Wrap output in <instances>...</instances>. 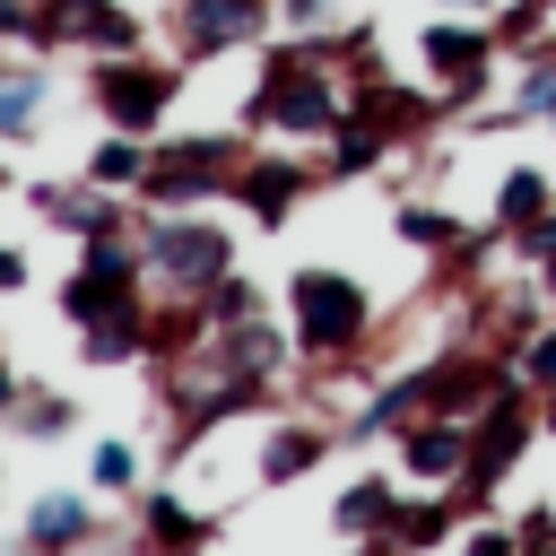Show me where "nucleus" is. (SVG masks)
I'll return each instance as SVG.
<instances>
[{
	"label": "nucleus",
	"instance_id": "1",
	"mask_svg": "<svg viewBox=\"0 0 556 556\" xmlns=\"http://www.w3.org/2000/svg\"><path fill=\"white\" fill-rule=\"evenodd\" d=\"M61 313L78 321V356L87 365H130L148 356V252L130 235H87L78 269L61 287Z\"/></svg>",
	"mask_w": 556,
	"mask_h": 556
},
{
	"label": "nucleus",
	"instance_id": "2",
	"mask_svg": "<svg viewBox=\"0 0 556 556\" xmlns=\"http://www.w3.org/2000/svg\"><path fill=\"white\" fill-rule=\"evenodd\" d=\"M339 113H348V96H339V78H330V52L304 43V35L278 43V52L261 61L252 96H243V122L269 130V139H330Z\"/></svg>",
	"mask_w": 556,
	"mask_h": 556
},
{
	"label": "nucleus",
	"instance_id": "3",
	"mask_svg": "<svg viewBox=\"0 0 556 556\" xmlns=\"http://www.w3.org/2000/svg\"><path fill=\"white\" fill-rule=\"evenodd\" d=\"M365 330H374V295L348 278V269H295L287 278V339H295V356H313V365H348L356 348H365Z\"/></svg>",
	"mask_w": 556,
	"mask_h": 556
},
{
	"label": "nucleus",
	"instance_id": "4",
	"mask_svg": "<svg viewBox=\"0 0 556 556\" xmlns=\"http://www.w3.org/2000/svg\"><path fill=\"white\" fill-rule=\"evenodd\" d=\"M243 139L235 130H191V139H148V174H139V200L165 217V208H208L235 191L243 174Z\"/></svg>",
	"mask_w": 556,
	"mask_h": 556
},
{
	"label": "nucleus",
	"instance_id": "5",
	"mask_svg": "<svg viewBox=\"0 0 556 556\" xmlns=\"http://www.w3.org/2000/svg\"><path fill=\"white\" fill-rule=\"evenodd\" d=\"M139 252H148V278H165V287L191 295V304H200L217 278H235V235H226L217 217H200V208H165V217H148Z\"/></svg>",
	"mask_w": 556,
	"mask_h": 556
},
{
	"label": "nucleus",
	"instance_id": "6",
	"mask_svg": "<svg viewBox=\"0 0 556 556\" xmlns=\"http://www.w3.org/2000/svg\"><path fill=\"white\" fill-rule=\"evenodd\" d=\"M87 96H96L104 130L156 139V122H165V113H174V96H182V70H174V61H148V52H104V61H96V78H87Z\"/></svg>",
	"mask_w": 556,
	"mask_h": 556
},
{
	"label": "nucleus",
	"instance_id": "7",
	"mask_svg": "<svg viewBox=\"0 0 556 556\" xmlns=\"http://www.w3.org/2000/svg\"><path fill=\"white\" fill-rule=\"evenodd\" d=\"M521 443H530V391H521V382H504V391L469 417V460H460V478H452L443 495H452L460 513H478V504L504 486V469L521 460Z\"/></svg>",
	"mask_w": 556,
	"mask_h": 556
},
{
	"label": "nucleus",
	"instance_id": "8",
	"mask_svg": "<svg viewBox=\"0 0 556 556\" xmlns=\"http://www.w3.org/2000/svg\"><path fill=\"white\" fill-rule=\"evenodd\" d=\"M139 35H148V26H139L122 0H35V26H26L35 52H87V61L139 52Z\"/></svg>",
	"mask_w": 556,
	"mask_h": 556
},
{
	"label": "nucleus",
	"instance_id": "9",
	"mask_svg": "<svg viewBox=\"0 0 556 556\" xmlns=\"http://www.w3.org/2000/svg\"><path fill=\"white\" fill-rule=\"evenodd\" d=\"M417 61H426V78H434V96H443V104H478V96H486V78H495V26L434 17V26L417 35Z\"/></svg>",
	"mask_w": 556,
	"mask_h": 556
},
{
	"label": "nucleus",
	"instance_id": "10",
	"mask_svg": "<svg viewBox=\"0 0 556 556\" xmlns=\"http://www.w3.org/2000/svg\"><path fill=\"white\" fill-rule=\"evenodd\" d=\"M261 26H269V0H174V17H165L174 61H217V52H243Z\"/></svg>",
	"mask_w": 556,
	"mask_h": 556
},
{
	"label": "nucleus",
	"instance_id": "11",
	"mask_svg": "<svg viewBox=\"0 0 556 556\" xmlns=\"http://www.w3.org/2000/svg\"><path fill=\"white\" fill-rule=\"evenodd\" d=\"M304 191H313V165L304 156H243V174H235L226 200H243L252 226H287L304 208Z\"/></svg>",
	"mask_w": 556,
	"mask_h": 556
},
{
	"label": "nucleus",
	"instance_id": "12",
	"mask_svg": "<svg viewBox=\"0 0 556 556\" xmlns=\"http://www.w3.org/2000/svg\"><path fill=\"white\" fill-rule=\"evenodd\" d=\"M469 460V417H417L400 426V478L408 486H452Z\"/></svg>",
	"mask_w": 556,
	"mask_h": 556
},
{
	"label": "nucleus",
	"instance_id": "13",
	"mask_svg": "<svg viewBox=\"0 0 556 556\" xmlns=\"http://www.w3.org/2000/svg\"><path fill=\"white\" fill-rule=\"evenodd\" d=\"M87 539H96V504H87V495L52 486V495L26 504V556H78Z\"/></svg>",
	"mask_w": 556,
	"mask_h": 556
},
{
	"label": "nucleus",
	"instance_id": "14",
	"mask_svg": "<svg viewBox=\"0 0 556 556\" xmlns=\"http://www.w3.org/2000/svg\"><path fill=\"white\" fill-rule=\"evenodd\" d=\"M139 530H148L156 556H200V547H208V521H200L174 486H148V495H139Z\"/></svg>",
	"mask_w": 556,
	"mask_h": 556
},
{
	"label": "nucleus",
	"instance_id": "15",
	"mask_svg": "<svg viewBox=\"0 0 556 556\" xmlns=\"http://www.w3.org/2000/svg\"><path fill=\"white\" fill-rule=\"evenodd\" d=\"M321 452H330V434H321L313 417H278V426H269V443H261V486H287V478H304Z\"/></svg>",
	"mask_w": 556,
	"mask_h": 556
},
{
	"label": "nucleus",
	"instance_id": "16",
	"mask_svg": "<svg viewBox=\"0 0 556 556\" xmlns=\"http://www.w3.org/2000/svg\"><path fill=\"white\" fill-rule=\"evenodd\" d=\"M391 513H400V486H391V478H356V486L330 504V530H339V539H382Z\"/></svg>",
	"mask_w": 556,
	"mask_h": 556
},
{
	"label": "nucleus",
	"instance_id": "17",
	"mask_svg": "<svg viewBox=\"0 0 556 556\" xmlns=\"http://www.w3.org/2000/svg\"><path fill=\"white\" fill-rule=\"evenodd\" d=\"M547 208H556V182H547L539 165H513V174L495 182V226H504V235H521V226H539Z\"/></svg>",
	"mask_w": 556,
	"mask_h": 556
},
{
	"label": "nucleus",
	"instance_id": "18",
	"mask_svg": "<svg viewBox=\"0 0 556 556\" xmlns=\"http://www.w3.org/2000/svg\"><path fill=\"white\" fill-rule=\"evenodd\" d=\"M443 530H452V495H417V504L400 495V513H391L382 539H391L400 556H426V547H443Z\"/></svg>",
	"mask_w": 556,
	"mask_h": 556
},
{
	"label": "nucleus",
	"instance_id": "19",
	"mask_svg": "<svg viewBox=\"0 0 556 556\" xmlns=\"http://www.w3.org/2000/svg\"><path fill=\"white\" fill-rule=\"evenodd\" d=\"M139 174H148V139L113 130V139L87 148V182H96V191H139Z\"/></svg>",
	"mask_w": 556,
	"mask_h": 556
},
{
	"label": "nucleus",
	"instance_id": "20",
	"mask_svg": "<svg viewBox=\"0 0 556 556\" xmlns=\"http://www.w3.org/2000/svg\"><path fill=\"white\" fill-rule=\"evenodd\" d=\"M391 226H400V243H417V252H443V261H452V252H469V226H460L452 208H426V200H408Z\"/></svg>",
	"mask_w": 556,
	"mask_h": 556
},
{
	"label": "nucleus",
	"instance_id": "21",
	"mask_svg": "<svg viewBox=\"0 0 556 556\" xmlns=\"http://www.w3.org/2000/svg\"><path fill=\"white\" fill-rule=\"evenodd\" d=\"M382 148H391V139H382L365 113H339V122H330V174H365V165H382Z\"/></svg>",
	"mask_w": 556,
	"mask_h": 556
},
{
	"label": "nucleus",
	"instance_id": "22",
	"mask_svg": "<svg viewBox=\"0 0 556 556\" xmlns=\"http://www.w3.org/2000/svg\"><path fill=\"white\" fill-rule=\"evenodd\" d=\"M547 113H556V52H539V61L521 70V87H513L504 122H547Z\"/></svg>",
	"mask_w": 556,
	"mask_h": 556
},
{
	"label": "nucleus",
	"instance_id": "23",
	"mask_svg": "<svg viewBox=\"0 0 556 556\" xmlns=\"http://www.w3.org/2000/svg\"><path fill=\"white\" fill-rule=\"evenodd\" d=\"M43 96H52L43 70H9V78H0V130H26V122L43 113Z\"/></svg>",
	"mask_w": 556,
	"mask_h": 556
},
{
	"label": "nucleus",
	"instance_id": "24",
	"mask_svg": "<svg viewBox=\"0 0 556 556\" xmlns=\"http://www.w3.org/2000/svg\"><path fill=\"white\" fill-rule=\"evenodd\" d=\"M513 382L539 391V400H556V330H530V339L513 348Z\"/></svg>",
	"mask_w": 556,
	"mask_h": 556
},
{
	"label": "nucleus",
	"instance_id": "25",
	"mask_svg": "<svg viewBox=\"0 0 556 556\" xmlns=\"http://www.w3.org/2000/svg\"><path fill=\"white\" fill-rule=\"evenodd\" d=\"M200 304H208V330H235V321H261V287H252V278H217V287H208Z\"/></svg>",
	"mask_w": 556,
	"mask_h": 556
},
{
	"label": "nucleus",
	"instance_id": "26",
	"mask_svg": "<svg viewBox=\"0 0 556 556\" xmlns=\"http://www.w3.org/2000/svg\"><path fill=\"white\" fill-rule=\"evenodd\" d=\"M87 478H96V486H104V495H122V486H139V452H130V443H113V434H104V443H96V452H87Z\"/></svg>",
	"mask_w": 556,
	"mask_h": 556
},
{
	"label": "nucleus",
	"instance_id": "27",
	"mask_svg": "<svg viewBox=\"0 0 556 556\" xmlns=\"http://www.w3.org/2000/svg\"><path fill=\"white\" fill-rule=\"evenodd\" d=\"M70 417H78V408H70L61 391H26V400H17V426H26V434H43V443H52V434H70Z\"/></svg>",
	"mask_w": 556,
	"mask_h": 556
},
{
	"label": "nucleus",
	"instance_id": "28",
	"mask_svg": "<svg viewBox=\"0 0 556 556\" xmlns=\"http://www.w3.org/2000/svg\"><path fill=\"white\" fill-rule=\"evenodd\" d=\"M513 252H530V261H539V278H547V295H556V208H547L539 226H521V235H513Z\"/></svg>",
	"mask_w": 556,
	"mask_h": 556
},
{
	"label": "nucleus",
	"instance_id": "29",
	"mask_svg": "<svg viewBox=\"0 0 556 556\" xmlns=\"http://www.w3.org/2000/svg\"><path fill=\"white\" fill-rule=\"evenodd\" d=\"M547 26V0H513V9H495V43H530Z\"/></svg>",
	"mask_w": 556,
	"mask_h": 556
},
{
	"label": "nucleus",
	"instance_id": "30",
	"mask_svg": "<svg viewBox=\"0 0 556 556\" xmlns=\"http://www.w3.org/2000/svg\"><path fill=\"white\" fill-rule=\"evenodd\" d=\"M269 17H278L287 35H321V26H330V0H269Z\"/></svg>",
	"mask_w": 556,
	"mask_h": 556
},
{
	"label": "nucleus",
	"instance_id": "31",
	"mask_svg": "<svg viewBox=\"0 0 556 556\" xmlns=\"http://www.w3.org/2000/svg\"><path fill=\"white\" fill-rule=\"evenodd\" d=\"M452 556H521V539H513V530H495V521H478V530H469Z\"/></svg>",
	"mask_w": 556,
	"mask_h": 556
},
{
	"label": "nucleus",
	"instance_id": "32",
	"mask_svg": "<svg viewBox=\"0 0 556 556\" xmlns=\"http://www.w3.org/2000/svg\"><path fill=\"white\" fill-rule=\"evenodd\" d=\"M26 26H35V0H0V35L26 43Z\"/></svg>",
	"mask_w": 556,
	"mask_h": 556
},
{
	"label": "nucleus",
	"instance_id": "33",
	"mask_svg": "<svg viewBox=\"0 0 556 556\" xmlns=\"http://www.w3.org/2000/svg\"><path fill=\"white\" fill-rule=\"evenodd\" d=\"M17 278H26V252H17V243H0V295H9Z\"/></svg>",
	"mask_w": 556,
	"mask_h": 556
},
{
	"label": "nucleus",
	"instance_id": "34",
	"mask_svg": "<svg viewBox=\"0 0 556 556\" xmlns=\"http://www.w3.org/2000/svg\"><path fill=\"white\" fill-rule=\"evenodd\" d=\"M17 400H26V382L9 374V356H0V417H17Z\"/></svg>",
	"mask_w": 556,
	"mask_h": 556
},
{
	"label": "nucleus",
	"instance_id": "35",
	"mask_svg": "<svg viewBox=\"0 0 556 556\" xmlns=\"http://www.w3.org/2000/svg\"><path fill=\"white\" fill-rule=\"evenodd\" d=\"M348 556H400L391 539H348Z\"/></svg>",
	"mask_w": 556,
	"mask_h": 556
},
{
	"label": "nucleus",
	"instance_id": "36",
	"mask_svg": "<svg viewBox=\"0 0 556 556\" xmlns=\"http://www.w3.org/2000/svg\"><path fill=\"white\" fill-rule=\"evenodd\" d=\"M521 556H556V539H539V547H521Z\"/></svg>",
	"mask_w": 556,
	"mask_h": 556
},
{
	"label": "nucleus",
	"instance_id": "37",
	"mask_svg": "<svg viewBox=\"0 0 556 556\" xmlns=\"http://www.w3.org/2000/svg\"><path fill=\"white\" fill-rule=\"evenodd\" d=\"M0 200H9V165H0Z\"/></svg>",
	"mask_w": 556,
	"mask_h": 556
},
{
	"label": "nucleus",
	"instance_id": "38",
	"mask_svg": "<svg viewBox=\"0 0 556 556\" xmlns=\"http://www.w3.org/2000/svg\"><path fill=\"white\" fill-rule=\"evenodd\" d=\"M452 9H486V0H452Z\"/></svg>",
	"mask_w": 556,
	"mask_h": 556
},
{
	"label": "nucleus",
	"instance_id": "39",
	"mask_svg": "<svg viewBox=\"0 0 556 556\" xmlns=\"http://www.w3.org/2000/svg\"><path fill=\"white\" fill-rule=\"evenodd\" d=\"M547 9H556V0H547Z\"/></svg>",
	"mask_w": 556,
	"mask_h": 556
},
{
	"label": "nucleus",
	"instance_id": "40",
	"mask_svg": "<svg viewBox=\"0 0 556 556\" xmlns=\"http://www.w3.org/2000/svg\"><path fill=\"white\" fill-rule=\"evenodd\" d=\"M0 78H9V70H0Z\"/></svg>",
	"mask_w": 556,
	"mask_h": 556
}]
</instances>
